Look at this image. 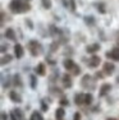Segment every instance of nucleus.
Masks as SVG:
<instances>
[{
  "label": "nucleus",
  "instance_id": "nucleus-1",
  "mask_svg": "<svg viewBox=\"0 0 119 120\" xmlns=\"http://www.w3.org/2000/svg\"><path fill=\"white\" fill-rule=\"evenodd\" d=\"M27 47H28V50H30V52L32 56H37L42 52V46L40 45V42L36 41V40H31V41L28 42Z\"/></svg>",
  "mask_w": 119,
  "mask_h": 120
},
{
  "label": "nucleus",
  "instance_id": "nucleus-2",
  "mask_svg": "<svg viewBox=\"0 0 119 120\" xmlns=\"http://www.w3.org/2000/svg\"><path fill=\"white\" fill-rule=\"evenodd\" d=\"M22 4H23V1L22 0H12V1L9 3V9L10 12L14 13V14H21V9H22Z\"/></svg>",
  "mask_w": 119,
  "mask_h": 120
},
{
  "label": "nucleus",
  "instance_id": "nucleus-3",
  "mask_svg": "<svg viewBox=\"0 0 119 120\" xmlns=\"http://www.w3.org/2000/svg\"><path fill=\"white\" fill-rule=\"evenodd\" d=\"M114 69H115V65L113 64V63H110V61H105L103 64V72H104V74H106V75L113 74Z\"/></svg>",
  "mask_w": 119,
  "mask_h": 120
},
{
  "label": "nucleus",
  "instance_id": "nucleus-4",
  "mask_svg": "<svg viewBox=\"0 0 119 120\" xmlns=\"http://www.w3.org/2000/svg\"><path fill=\"white\" fill-rule=\"evenodd\" d=\"M24 55V50H23V46L21 44H15L14 45V56L17 59H22Z\"/></svg>",
  "mask_w": 119,
  "mask_h": 120
},
{
  "label": "nucleus",
  "instance_id": "nucleus-5",
  "mask_svg": "<svg viewBox=\"0 0 119 120\" xmlns=\"http://www.w3.org/2000/svg\"><path fill=\"white\" fill-rule=\"evenodd\" d=\"M100 63H101L100 56L92 55L91 58H90V60H88V67H90V68H97L99 65H100Z\"/></svg>",
  "mask_w": 119,
  "mask_h": 120
},
{
  "label": "nucleus",
  "instance_id": "nucleus-6",
  "mask_svg": "<svg viewBox=\"0 0 119 120\" xmlns=\"http://www.w3.org/2000/svg\"><path fill=\"white\" fill-rule=\"evenodd\" d=\"M105 56L107 59L115 60V61H119V49H114L113 51H106Z\"/></svg>",
  "mask_w": 119,
  "mask_h": 120
},
{
  "label": "nucleus",
  "instance_id": "nucleus-7",
  "mask_svg": "<svg viewBox=\"0 0 119 120\" xmlns=\"http://www.w3.org/2000/svg\"><path fill=\"white\" fill-rule=\"evenodd\" d=\"M63 67L65 68L68 72H72V70L74 69L76 67H77V64H76V63L73 61L72 59H64V61H63Z\"/></svg>",
  "mask_w": 119,
  "mask_h": 120
},
{
  "label": "nucleus",
  "instance_id": "nucleus-8",
  "mask_svg": "<svg viewBox=\"0 0 119 120\" xmlns=\"http://www.w3.org/2000/svg\"><path fill=\"white\" fill-rule=\"evenodd\" d=\"M61 81H63V87L64 88H70V87H72V84H73L72 77H70L68 73H65L63 77H61Z\"/></svg>",
  "mask_w": 119,
  "mask_h": 120
},
{
  "label": "nucleus",
  "instance_id": "nucleus-9",
  "mask_svg": "<svg viewBox=\"0 0 119 120\" xmlns=\"http://www.w3.org/2000/svg\"><path fill=\"white\" fill-rule=\"evenodd\" d=\"M111 90V84H109V83H104V84H101V87H100V91H99V95H100V97H104L106 95V93H109V91Z\"/></svg>",
  "mask_w": 119,
  "mask_h": 120
},
{
  "label": "nucleus",
  "instance_id": "nucleus-10",
  "mask_svg": "<svg viewBox=\"0 0 119 120\" xmlns=\"http://www.w3.org/2000/svg\"><path fill=\"white\" fill-rule=\"evenodd\" d=\"M35 72H36L37 75H41V77H44L45 74H46V67H45L44 63H40V64H37V67L35 68Z\"/></svg>",
  "mask_w": 119,
  "mask_h": 120
},
{
  "label": "nucleus",
  "instance_id": "nucleus-11",
  "mask_svg": "<svg viewBox=\"0 0 119 120\" xmlns=\"http://www.w3.org/2000/svg\"><path fill=\"white\" fill-rule=\"evenodd\" d=\"M4 36L7 37L8 40H10V41H15V40H17L15 32H14V30H13V28H7V30H5Z\"/></svg>",
  "mask_w": 119,
  "mask_h": 120
},
{
  "label": "nucleus",
  "instance_id": "nucleus-12",
  "mask_svg": "<svg viewBox=\"0 0 119 120\" xmlns=\"http://www.w3.org/2000/svg\"><path fill=\"white\" fill-rule=\"evenodd\" d=\"M9 98L12 100L14 104H21V102H22L21 95H19V93H17L15 91H12V92L9 93Z\"/></svg>",
  "mask_w": 119,
  "mask_h": 120
},
{
  "label": "nucleus",
  "instance_id": "nucleus-13",
  "mask_svg": "<svg viewBox=\"0 0 119 120\" xmlns=\"http://www.w3.org/2000/svg\"><path fill=\"white\" fill-rule=\"evenodd\" d=\"M74 104L77 106H81V105L84 104V93H76L74 95Z\"/></svg>",
  "mask_w": 119,
  "mask_h": 120
},
{
  "label": "nucleus",
  "instance_id": "nucleus-14",
  "mask_svg": "<svg viewBox=\"0 0 119 120\" xmlns=\"http://www.w3.org/2000/svg\"><path fill=\"white\" fill-rule=\"evenodd\" d=\"M99 50H100V45L99 44H91L86 47V51L88 54H92V55H95V52H97Z\"/></svg>",
  "mask_w": 119,
  "mask_h": 120
},
{
  "label": "nucleus",
  "instance_id": "nucleus-15",
  "mask_svg": "<svg viewBox=\"0 0 119 120\" xmlns=\"http://www.w3.org/2000/svg\"><path fill=\"white\" fill-rule=\"evenodd\" d=\"M64 116H65V110L63 107H58L55 110V118L56 120H64Z\"/></svg>",
  "mask_w": 119,
  "mask_h": 120
},
{
  "label": "nucleus",
  "instance_id": "nucleus-16",
  "mask_svg": "<svg viewBox=\"0 0 119 120\" xmlns=\"http://www.w3.org/2000/svg\"><path fill=\"white\" fill-rule=\"evenodd\" d=\"M90 81H91V75H88V74L83 75V78L81 79V86H82L83 88H87V87H88Z\"/></svg>",
  "mask_w": 119,
  "mask_h": 120
},
{
  "label": "nucleus",
  "instance_id": "nucleus-17",
  "mask_svg": "<svg viewBox=\"0 0 119 120\" xmlns=\"http://www.w3.org/2000/svg\"><path fill=\"white\" fill-rule=\"evenodd\" d=\"M12 60H13V56L12 55H9V54H4V55L1 56V65L9 64Z\"/></svg>",
  "mask_w": 119,
  "mask_h": 120
},
{
  "label": "nucleus",
  "instance_id": "nucleus-18",
  "mask_svg": "<svg viewBox=\"0 0 119 120\" xmlns=\"http://www.w3.org/2000/svg\"><path fill=\"white\" fill-rule=\"evenodd\" d=\"M92 101H93L92 95H91V93H86V95H84V105L90 106V105L92 104Z\"/></svg>",
  "mask_w": 119,
  "mask_h": 120
},
{
  "label": "nucleus",
  "instance_id": "nucleus-19",
  "mask_svg": "<svg viewBox=\"0 0 119 120\" xmlns=\"http://www.w3.org/2000/svg\"><path fill=\"white\" fill-rule=\"evenodd\" d=\"M30 120H44V118H42L41 112H38V111H33Z\"/></svg>",
  "mask_w": 119,
  "mask_h": 120
},
{
  "label": "nucleus",
  "instance_id": "nucleus-20",
  "mask_svg": "<svg viewBox=\"0 0 119 120\" xmlns=\"http://www.w3.org/2000/svg\"><path fill=\"white\" fill-rule=\"evenodd\" d=\"M30 81H31V88L32 90H35L36 86H37V79H36V75H30Z\"/></svg>",
  "mask_w": 119,
  "mask_h": 120
},
{
  "label": "nucleus",
  "instance_id": "nucleus-21",
  "mask_svg": "<svg viewBox=\"0 0 119 120\" xmlns=\"http://www.w3.org/2000/svg\"><path fill=\"white\" fill-rule=\"evenodd\" d=\"M31 9V5L28 4L27 1H23V4H22V9H21V13H26L28 10Z\"/></svg>",
  "mask_w": 119,
  "mask_h": 120
},
{
  "label": "nucleus",
  "instance_id": "nucleus-22",
  "mask_svg": "<svg viewBox=\"0 0 119 120\" xmlns=\"http://www.w3.org/2000/svg\"><path fill=\"white\" fill-rule=\"evenodd\" d=\"M13 82H14V86H18V87H21L22 86V81H21V77L18 75V74H15L13 78Z\"/></svg>",
  "mask_w": 119,
  "mask_h": 120
},
{
  "label": "nucleus",
  "instance_id": "nucleus-23",
  "mask_svg": "<svg viewBox=\"0 0 119 120\" xmlns=\"http://www.w3.org/2000/svg\"><path fill=\"white\" fill-rule=\"evenodd\" d=\"M41 4L45 9H50L51 8V0H41Z\"/></svg>",
  "mask_w": 119,
  "mask_h": 120
},
{
  "label": "nucleus",
  "instance_id": "nucleus-24",
  "mask_svg": "<svg viewBox=\"0 0 119 120\" xmlns=\"http://www.w3.org/2000/svg\"><path fill=\"white\" fill-rule=\"evenodd\" d=\"M14 112H15V115L18 116L19 120H24V115H23V112H22L21 109H14Z\"/></svg>",
  "mask_w": 119,
  "mask_h": 120
},
{
  "label": "nucleus",
  "instance_id": "nucleus-25",
  "mask_svg": "<svg viewBox=\"0 0 119 120\" xmlns=\"http://www.w3.org/2000/svg\"><path fill=\"white\" fill-rule=\"evenodd\" d=\"M59 104H60V106H61V107H64V106H69V101H68L65 97H61V98L59 100Z\"/></svg>",
  "mask_w": 119,
  "mask_h": 120
},
{
  "label": "nucleus",
  "instance_id": "nucleus-26",
  "mask_svg": "<svg viewBox=\"0 0 119 120\" xmlns=\"http://www.w3.org/2000/svg\"><path fill=\"white\" fill-rule=\"evenodd\" d=\"M58 49H59V42L58 41H54L53 44H51V46H50V51L54 52V51H56Z\"/></svg>",
  "mask_w": 119,
  "mask_h": 120
},
{
  "label": "nucleus",
  "instance_id": "nucleus-27",
  "mask_svg": "<svg viewBox=\"0 0 119 120\" xmlns=\"http://www.w3.org/2000/svg\"><path fill=\"white\" fill-rule=\"evenodd\" d=\"M70 73H72L73 75H78V74L81 73V68H79L78 65H77V67H76V68H74V69H73V70H72V72H70Z\"/></svg>",
  "mask_w": 119,
  "mask_h": 120
},
{
  "label": "nucleus",
  "instance_id": "nucleus-28",
  "mask_svg": "<svg viewBox=\"0 0 119 120\" xmlns=\"http://www.w3.org/2000/svg\"><path fill=\"white\" fill-rule=\"evenodd\" d=\"M84 22H86L87 24L92 26L93 24V18H92V17H86V18H84Z\"/></svg>",
  "mask_w": 119,
  "mask_h": 120
},
{
  "label": "nucleus",
  "instance_id": "nucleus-29",
  "mask_svg": "<svg viewBox=\"0 0 119 120\" xmlns=\"http://www.w3.org/2000/svg\"><path fill=\"white\" fill-rule=\"evenodd\" d=\"M69 5H70V10L76 12V1L74 0H69Z\"/></svg>",
  "mask_w": 119,
  "mask_h": 120
},
{
  "label": "nucleus",
  "instance_id": "nucleus-30",
  "mask_svg": "<svg viewBox=\"0 0 119 120\" xmlns=\"http://www.w3.org/2000/svg\"><path fill=\"white\" fill-rule=\"evenodd\" d=\"M41 110L42 111H47V110H49V106H47L44 101H41Z\"/></svg>",
  "mask_w": 119,
  "mask_h": 120
},
{
  "label": "nucleus",
  "instance_id": "nucleus-31",
  "mask_svg": "<svg viewBox=\"0 0 119 120\" xmlns=\"http://www.w3.org/2000/svg\"><path fill=\"white\" fill-rule=\"evenodd\" d=\"M10 120H19L18 119V116L15 115V112H14V110L13 111H10Z\"/></svg>",
  "mask_w": 119,
  "mask_h": 120
},
{
  "label": "nucleus",
  "instance_id": "nucleus-32",
  "mask_svg": "<svg viewBox=\"0 0 119 120\" xmlns=\"http://www.w3.org/2000/svg\"><path fill=\"white\" fill-rule=\"evenodd\" d=\"M97 9L100 10V13H103V14L105 13V8H104L103 4H99V5H97Z\"/></svg>",
  "mask_w": 119,
  "mask_h": 120
},
{
  "label": "nucleus",
  "instance_id": "nucleus-33",
  "mask_svg": "<svg viewBox=\"0 0 119 120\" xmlns=\"http://www.w3.org/2000/svg\"><path fill=\"white\" fill-rule=\"evenodd\" d=\"M26 24H28V28H30V30H32L33 28V24H32V22H31V19H26Z\"/></svg>",
  "mask_w": 119,
  "mask_h": 120
},
{
  "label": "nucleus",
  "instance_id": "nucleus-34",
  "mask_svg": "<svg viewBox=\"0 0 119 120\" xmlns=\"http://www.w3.org/2000/svg\"><path fill=\"white\" fill-rule=\"evenodd\" d=\"M103 73H104V72H97V73L95 74L96 78H97V79H103V78H104V74H103Z\"/></svg>",
  "mask_w": 119,
  "mask_h": 120
},
{
  "label": "nucleus",
  "instance_id": "nucleus-35",
  "mask_svg": "<svg viewBox=\"0 0 119 120\" xmlns=\"http://www.w3.org/2000/svg\"><path fill=\"white\" fill-rule=\"evenodd\" d=\"M9 118H8V115H7V112L5 111H1V120H8Z\"/></svg>",
  "mask_w": 119,
  "mask_h": 120
},
{
  "label": "nucleus",
  "instance_id": "nucleus-36",
  "mask_svg": "<svg viewBox=\"0 0 119 120\" xmlns=\"http://www.w3.org/2000/svg\"><path fill=\"white\" fill-rule=\"evenodd\" d=\"M73 120H81V114H79V112H76V114H74V119H73Z\"/></svg>",
  "mask_w": 119,
  "mask_h": 120
},
{
  "label": "nucleus",
  "instance_id": "nucleus-37",
  "mask_svg": "<svg viewBox=\"0 0 119 120\" xmlns=\"http://www.w3.org/2000/svg\"><path fill=\"white\" fill-rule=\"evenodd\" d=\"M5 50H8V45L5 46V45H3L1 46V52H5Z\"/></svg>",
  "mask_w": 119,
  "mask_h": 120
},
{
  "label": "nucleus",
  "instance_id": "nucleus-38",
  "mask_svg": "<svg viewBox=\"0 0 119 120\" xmlns=\"http://www.w3.org/2000/svg\"><path fill=\"white\" fill-rule=\"evenodd\" d=\"M106 120H117V119H114V118H109V119H106Z\"/></svg>",
  "mask_w": 119,
  "mask_h": 120
},
{
  "label": "nucleus",
  "instance_id": "nucleus-39",
  "mask_svg": "<svg viewBox=\"0 0 119 120\" xmlns=\"http://www.w3.org/2000/svg\"><path fill=\"white\" fill-rule=\"evenodd\" d=\"M118 82H119V78H118Z\"/></svg>",
  "mask_w": 119,
  "mask_h": 120
},
{
  "label": "nucleus",
  "instance_id": "nucleus-40",
  "mask_svg": "<svg viewBox=\"0 0 119 120\" xmlns=\"http://www.w3.org/2000/svg\"><path fill=\"white\" fill-rule=\"evenodd\" d=\"M27 1H30V0H27Z\"/></svg>",
  "mask_w": 119,
  "mask_h": 120
}]
</instances>
